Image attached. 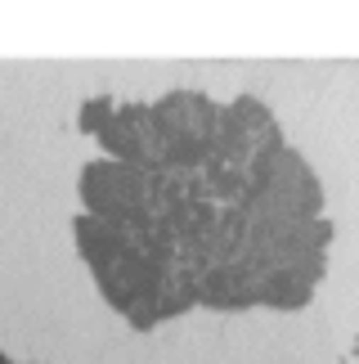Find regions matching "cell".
<instances>
[{
	"mask_svg": "<svg viewBox=\"0 0 359 364\" xmlns=\"http://www.w3.org/2000/svg\"><path fill=\"white\" fill-rule=\"evenodd\" d=\"M117 113V104L108 100V95H94V100L81 104V113H77V126H81V135H99L108 122H113Z\"/></svg>",
	"mask_w": 359,
	"mask_h": 364,
	"instance_id": "7a4b0ae2",
	"label": "cell"
},
{
	"mask_svg": "<svg viewBox=\"0 0 359 364\" xmlns=\"http://www.w3.org/2000/svg\"><path fill=\"white\" fill-rule=\"evenodd\" d=\"M81 166L72 243L135 333L189 311H306L328 274L324 180L256 95L117 104Z\"/></svg>",
	"mask_w": 359,
	"mask_h": 364,
	"instance_id": "6da1fadb",
	"label": "cell"
},
{
	"mask_svg": "<svg viewBox=\"0 0 359 364\" xmlns=\"http://www.w3.org/2000/svg\"><path fill=\"white\" fill-rule=\"evenodd\" d=\"M0 364H23V360H9V355H0Z\"/></svg>",
	"mask_w": 359,
	"mask_h": 364,
	"instance_id": "3957f363",
	"label": "cell"
}]
</instances>
